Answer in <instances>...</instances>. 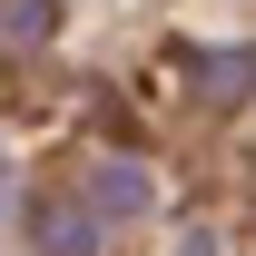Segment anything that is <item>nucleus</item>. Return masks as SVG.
Returning <instances> with one entry per match:
<instances>
[{"label":"nucleus","mask_w":256,"mask_h":256,"mask_svg":"<svg viewBox=\"0 0 256 256\" xmlns=\"http://www.w3.org/2000/svg\"><path fill=\"white\" fill-rule=\"evenodd\" d=\"M98 207H108V217H138V207H148V178H138V168H108V178H98Z\"/></svg>","instance_id":"1"}]
</instances>
